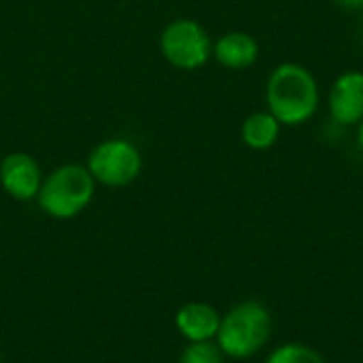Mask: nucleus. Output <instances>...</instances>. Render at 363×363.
Masks as SVG:
<instances>
[{
    "instance_id": "obj_1",
    "label": "nucleus",
    "mask_w": 363,
    "mask_h": 363,
    "mask_svg": "<svg viewBox=\"0 0 363 363\" xmlns=\"http://www.w3.org/2000/svg\"><path fill=\"white\" fill-rule=\"evenodd\" d=\"M268 111L281 125H302L311 121L319 108V85L315 74L296 62L279 64L266 83Z\"/></svg>"
},
{
    "instance_id": "obj_2",
    "label": "nucleus",
    "mask_w": 363,
    "mask_h": 363,
    "mask_svg": "<svg viewBox=\"0 0 363 363\" xmlns=\"http://www.w3.org/2000/svg\"><path fill=\"white\" fill-rule=\"evenodd\" d=\"M272 332V317L268 308L255 300L232 306L223 317L217 332V347L232 359L253 357L264 349Z\"/></svg>"
},
{
    "instance_id": "obj_3",
    "label": "nucleus",
    "mask_w": 363,
    "mask_h": 363,
    "mask_svg": "<svg viewBox=\"0 0 363 363\" xmlns=\"http://www.w3.org/2000/svg\"><path fill=\"white\" fill-rule=\"evenodd\" d=\"M96 191V181L85 166L66 164L55 168L38 189L40 208L53 219H72L83 213Z\"/></svg>"
},
{
    "instance_id": "obj_4",
    "label": "nucleus",
    "mask_w": 363,
    "mask_h": 363,
    "mask_svg": "<svg viewBox=\"0 0 363 363\" xmlns=\"http://www.w3.org/2000/svg\"><path fill=\"white\" fill-rule=\"evenodd\" d=\"M143 168L138 149L123 138L104 140L98 145L87 160V170L96 183L106 187H125L130 185Z\"/></svg>"
},
{
    "instance_id": "obj_5",
    "label": "nucleus",
    "mask_w": 363,
    "mask_h": 363,
    "mask_svg": "<svg viewBox=\"0 0 363 363\" xmlns=\"http://www.w3.org/2000/svg\"><path fill=\"white\" fill-rule=\"evenodd\" d=\"M162 53L172 66L181 70H196L211 60L213 43L198 21L177 19L166 26L162 34Z\"/></svg>"
},
{
    "instance_id": "obj_6",
    "label": "nucleus",
    "mask_w": 363,
    "mask_h": 363,
    "mask_svg": "<svg viewBox=\"0 0 363 363\" xmlns=\"http://www.w3.org/2000/svg\"><path fill=\"white\" fill-rule=\"evenodd\" d=\"M328 108L338 125H357L363 119V72L349 70L342 72L328 98Z\"/></svg>"
},
{
    "instance_id": "obj_7",
    "label": "nucleus",
    "mask_w": 363,
    "mask_h": 363,
    "mask_svg": "<svg viewBox=\"0 0 363 363\" xmlns=\"http://www.w3.org/2000/svg\"><path fill=\"white\" fill-rule=\"evenodd\" d=\"M40 170L28 153H11L0 164V185L15 200H32L40 189Z\"/></svg>"
},
{
    "instance_id": "obj_8",
    "label": "nucleus",
    "mask_w": 363,
    "mask_h": 363,
    "mask_svg": "<svg viewBox=\"0 0 363 363\" xmlns=\"http://www.w3.org/2000/svg\"><path fill=\"white\" fill-rule=\"evenodd\" d=\"M174 325L179 334L189 342H208L217 338L221 315L215 306L206 302H189L181 306L174 315Z\"/></svg>"
},
{
    "instance_id": "obj_9",
    "label": "nucleus",
    "mask_w": 363,
    "mask_h": 363,
    "mask_svg": "<svg viewBox=\"0 0 363 363\" xmlns=\"http://www.w3.org/2000/svg\"><path fill=\"white\" fill-rule=\"evenodd\" d=\"M213 55L230 70H245L257 62L259 45L247 32H228L213 45Z\"/></svg>"
},
{
    "instance_id": "obj_10",
    "label": "nucleus",
    "mask_w": 363,
    "mask_h": 363,
    "mask_svg": "<svg viewBox=\"0 0 363 363\" xmlns=\"http://www.w3.org/2000/svg\"><path fill=\"white\" fill-rule=\"evenodd\" d=\"M281 123L279 119L270 113V111H257L251 113L240 128V136L242 143L253 149V151H266L272 145H277L279 136H281Z\"/></svg>"
},
{
    "instance_id": "obj_11",
    "label": "nucleus",
    "mask_w": 363,
    "mask_h": 363,
    "mask_svg": "<svg viewBox=\"0 0 363 363\" xmlns=\"http://www.w3.org/2000/svg\"><path fill=\"white\" fill-rule=\"evenodd\" d=\"M266 363H325L319 351H315L313 347L300 345V342H287L277 347Z\"/></svg>"
},
{
    "instance_id": "obj_12",
    "label": "nucleus",
    "mask_w": 363,
    "mask_h": 363,
    "mask_svg": "<svg viewBox=\"0 0 363 363\" xmlns=\"http://www.w3.org/2000/svg\"><path fill=\"white\" fill-rule=\"evenodd\" d=\"M179 363H223V353L215 340L208 342H189L181 353Z\"/></svg>"
},
{
    "instance_id": "obj_13",
    "label": "nucleus",
    "mask_w": 363,
    "mask_h": 363,
    "mask_svg": "<svg viewBox=\"0 0 363 363\" xmlns=\"http://www.w3.org/2000/svg\"><path fill=\"white\" fill-rule=\"evenodd\" d=\"M334 2L347 11H363V0H334Z\"/></svg>"
},
{
    "instance_id": "obj_14",
    "label": "nucleus",
    "mask_w": 363,
    "mask_h": 363,
    "mask_svg": "<svg viewBox=\"0 0 363 363\" xmlns=\"http://www.w3.org/2000/svg\"><path fill=\"white\" fill-rule=\"evenodd\" d=\"M355 138H357V147H359V151L363 153V119L357 123V136H355Z\"/></svg>"
}]
</instances>
